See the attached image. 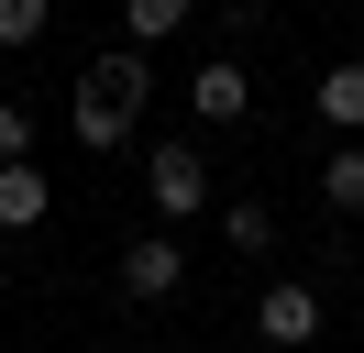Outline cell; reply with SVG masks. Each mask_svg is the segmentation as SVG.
<instances>
[{"instance_id": "obj_7", "label": "cell", "mask_w": 364, "mask_h": 353, "mask_svg": "<svg viewBox=\"0 0 364 353\" xmlns=\"http://www.w3.org/2000/svg\"><path fill=\"white\" fill-rule=\"evenodd\" d=\"M320 210L364 221V144H331V154H320Z\"/></svg>"}, {"instance_id": "obj_1", "label": "cell", "mask_w": 364, "mask_h": 353, "mask_svg": "<svg viewBox=\"0 0 364 353\" xmlns=\"http://www.w3.org/2000/svg\"><path fill=\"white\" fill-rule=\"evenodd\" d=\"M144 88H155V78H144L133 44H122V56H100L89 78H77V100H67V132H77L89 154H122V144H133V122H144Z\"/></svg>"}, {"instance_id": "obj_13", "label": "cell", "mask_w": 364, "mask_h": 353, "mask_svg": "<svg viewBox=\"0 0 364 353\" xmlns=\"http://www.w3.org/2000/svg\"><path fill=\"white\" fill-rule=\"evenodd\" d=\"M353 11H364V0H353Z\"/></svg>"}, {"instance_id": "obj_6", "label": "cell", "mask_w": 364, "mask_h": 353, "mask_svg": "<svg viewBox=\"0 0 364 353\" xmlns=\"http://www.w3.org/2000/svg\"><path fill=\"white\" fill-rule=\"evenodd\" d=\"M55 210V188H45V166H0V232H33V221Z\"/></svg>"}, {"instance_id": "obj_2", "label": "cell", "mask_w": 364, "mask_h": 353, "mask_svg": "<svg viewBox=\"0 0 364 353\" xmlns=\"http://www.w3.org/2000/svg\"><path fill=\"white\" fill-rule=\"evenodd\" d=\"M144 199H155V232L199 221V210H210V166H199V144H155V154H144Z\"/></svg>"}, {"instance_id": "obj_9", "label": "cell", "mask_w": 364, "mask_h": 353, "mask_svg": "<svg viewBox=\"0 0 364 353\" xmlns=\"http://www.w3.org/2000/svg\"><path fill=\"white\" fill-rule=\"evenodd\" d=\"M188 11H199V0H122V33H133V56H144V44H166V33H188Z\"/></svg>"}, {"instance_id": "obj_5", "label": "cell", "mask_w": 364, "mask_h": 353, "mask_svg": "<svg viewBox=\"0 0 364 353\" xmlns=\"http://www.w3.org/2000/svg\"><path fill=\"white\" fill-rule=\"evenodd\" d=\"M188 100H199V122H243V110H254V78H243V56H210L199 78H188Z\"/></svg>"}, {"instance_id": "obj_8", "label": "cell", "mask_w": 364, "mask_h": 353, "mask_svg": "<svg viewBox=\"0 0 364 353\" xmlns=\"http://www.w3.org/2000/svg\"><path fill=\"white\" fill-rule=\"evenodd\" d=\"M320 122H331L342 144H364V56H353V66H331V78H320Z\"/></svg>"}, {"instance_id": "obj_11", "label": "cell", "mask_w": 364, "mask_h": 353, "mask_svg": "<svg viewBox=\"0 0 364 353\" xmlns=\"http://www.w3.org/2000/svg\"><path fill=\"white\" fill-rule=\"evenodd\" d=\"M45 22H55V0H0V44H45Z\"/></svg>"}, {"instance_id": "obj_12", "label": "cell", "mask_w": 364, "mask_h": 353, "mask_svg": "<svg viewBox=\"0 0 364 353\" xmlns=\"http://www.w3.org/2000/svg\"><path fill=\"white\" fill-rule=\"evenodd\" d=\"M0 166H33V110L0 100Z\"/></svg>"}, {"instance_id": "obj_10", "label": "cell", "mask_w": 364, "mask_h": 353, "mask_svg": "<svg viewBox=\"0 0 364 353\" xmlns=\"http://www.w3.org/2000/svg\"><path fill=\"white\" fill-rule=\"evenodd\" d=\"M221 232H232V254H276V210H265V199H232Z\"/></svg>"}, {"instance_id": "obj_3", "label": "cell", "mask_w": 364, "mask_h": 353, "mask_svg": "<svg viewBox=\"0 0 364 353\" xmlns=\"http://www.w3.org/2000/svg\"><path fill=\"white\" fill-rule=\"evenodd\" d=\"M320 320H331V309H320V287H309V276H276L265 298H254V331H265L276 353H309V342H320Z\"/></svg>"}, {"instance_id": "obj_4", "label": "cell", "mask_w": 364, "mask_h": 353, "mask_svg": "<svg viewBox=\"0 0 364 353\" xmlns=\"http://www.w3.org/2000/svg\"><path fill=\"white\" fill-rule=\"evenodd\" d=\"M111 276H122V298L155 309V298H177V287H188V254H177V232H144V243H122V254H111Z\"/></svg>"}]
</instances>
